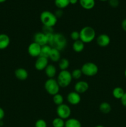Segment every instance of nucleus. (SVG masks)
Listing matches in <instances>:
<instances>
[{
    "mask_svg": "<svg viewBox=\"0 0 126 127\" xmlns=\"http://www.w3.org/2000/svg\"><path fill=\"white\" fill-rule=\"evenodd\" d=\"M46 76L49 78H53L57 73L56 67L53 64H48L44 69Z\"/></svg>",
    "mask_w": 126,
    "mask_h": 127,
    "instance_id": "nucleus-18",
    "label": "nucleus"
},
{
    "mask_svg": "<svg viewBox=\"0 0 126 127\" xmlns=\"http://www.w3.org/2000/svg\"><path fill=\"white\" fill-rule=\"evenodd\" d=\"M64 127H82L80 122L75 118H69L65 122Z\"/></svg>",
    "mask_w": 126,
    "mask_h": 127,
    "instance_id": "nucleus-17",
    "label": "nucleus"
},
{
    "mask_svg": "<svg viewBox=\"0 0 126 127\" xmlns=\"http://www.w3.org/2000/svg\"><path fill=\"white\" fill-rule=\"evenodd\" d=\"M89 88L88 83L85 81H79L74 86L75 91L79 94H83L88 91Z\"/></svg>",
    "mask_w": 126,
    "mask_h": 127,
    "instance_id": "nucleus-12",
    "label": "nucleus"
},
{
    "mask_svg": "<svg viewBox=\"0 0 126 127\" xmlns=\"http://www.w3.org/2000/svg\"><path fill=\"white\" fill-rule=\"evenodd\" d=\"M6 0H0V3H2V2H4Z\"/></svg>",
    "mask_w": 126,
    "mask_h": 127,
    "instance_id": "nucleus-38",
    "label": "nucleus"
},
{
    "mask_svg": "<svg viewBox=\"0 0 126 127\" xmlns=\"http://www.w3.org/2000/svg\"><path fill=\"white\" fill-rule=\"evenodd\" d=\"M35 127H47V124L43 119H38L35 124Z\"/></svg>",
    "mask_w": 126,
    "mask_h": 127,
    "instance_id": "nucleus-29",
    "label": "nucleus"
},
{
    "mask_svg": "<svg viewBox=\"0 0 126 127\" xmlns=\"http://www.w3.org/2000/svg\"><path fill=\"white\" fill-rule=\"evenodd\" d=\"M78 0H69V2L71 4H75L77 3Z\"/></svg>",
    "mask_w": 126,
    "mask_h": 127,
    "instance_id": "nucleus-37",
    "label": "nucleus"
},
{
    "mask_svg": "<svg viewBox=\"0 0 126 127\" xmlns=\"http://www.w3.org/2000/svg\"><path fill=\"white\" fill-rule=\"evenodd\" d=\"M125 93L126 92L124 91L123 88H121V87H116L112 91V95L115 99L121 100L122 96L124 95Z\"/></svg>",
    "mask_w": 126,
    "mask_h": 127,
    "instance_id": "nucleus-21",
    "label": "nucleus"
},
{
    "mask_svg": "<svg viewBox=\"0 0 126 127\" xmlns=\"http://www.w3.org/2000/svg\"><path fill=\"white\" fill-rule=\"evenodd\" d=\"M56 6L59 9H63L67 7L69 4V0H54Z\"/></svg>",
    "mask_w": 126,
    "mask_h": 127,
    "instance_id": "nucleus-25",
    "label": "nucleus"
},
{
    "mask_svg": "<svg viewBox=\"0 0 126 127\" xmlns=\"http://www.w3.org/2000/svg\"><path fill=\"white\" fill-rule=\"evenodd\" d=\"M124 75H125V77L126 78V69H125V71H124Z\"/></svg>",
    "mask_w": 126,
    "mask_h": 127,
    "instance_id": "nucleus-40",
    "label": "nucleus"
},
{
    "mask_svg": "<svg viewBox=\"0 0 126 127\" xmlns=\"http://www.w3.org/2000/svg\"><path fill=\"white\" fill-rule=\"evenodd\" d=\"M41 48H42V46H40L39 44L35 43V42H33L28 47V54L32 57H37L38 58L40 55Z\"/></svg>",
    "mask_w": 126,
    "mask_h": 127,
    "instance_id": "nucleus-8",
    "label": "nucleus"
},
{
    "mask_svg": "<svg viewBox=\"0 0 126 127\" xmlns=\"http://www.w3.org/2000/svg\"><path fill=\"white\" fill-rule=\"evenodd\" d=\"M80 40L84 43H90L96 37V32L93 27L90 26L84 27L80 30Z\"/></svg>",
    "mask_w": 126,
    "mask_h": 127,
    "instance_id": "nucleus-1",
    "label": "nucleus"
},
{
    "mask_svg": "<svg viewBox=\"0 0 126 127\" xmlns=\"http://www.w3.org/2000/svg\"><path fill=\"white\" fill-rule=\"evenodd\" d=\"M10 44V38L7 34H0V50L6 49Z\"/></svg>",
    "mask_w": 126,
    "mask_h": 127,
    "instance_id": "nucleus-15",
    "label": "nucleus"
},
{
    "mask_svg": "<svg viewBox=\"0 0 126 127\" xmlns=\"http://www.w3.org/2000/svg\"><path fill=\"white\" fill-rule=\"evenodd\" d=\"M111 42L109 36L106 33H102L98 36L96 38V43L98 45L101 47H106L109 45Z\"/></svg>",
    "mask_w": 126,
    "mask_h": 127,
    "instance_id": "nucleus-11",
    "label": "nucleus"
},
{
    "mask_svg": "<svg viewBox=\"0 0 126 127\" xmlns=\"http://www.w3.org/2000/svg\"><path fill=\"white\" fill-rule=\"evenodd\" d=\"M14 74L16 78L21 81L26 80L28 76L27 71L23 68H19L16 69L14 72Z\"/></svg>",
    "mask_w": 126,
    "mask_h": 127,
    "instance_id": "nucleus-14",
    "label": "nucleus"
},
{
    "mask_svg": "<svg viewBox=\"0 0 126 127\" xmlns=\"http://www.w3.org/2000/svg\"><path fill=\"white\" fill-rule=\"evenodd\" d=\"M79 3L82 7L86 10L91 9L95 5V0H79Z\"/></svg>",
    "mask_w": 126,
    "mask_h": 127,
    "instance_id": "nucleus-16",
    "label": "nucleus"
},
{
    "mask_svg": "<svg viewBox=\"0 0 126 127\" xmlns=\"http://www.w3.org/2000/svg\"><path fill=\"white\" fill-rule=\"evenodd\" d=\"M48 65V58L43 57H38L35 63V68L38 71H43L45 69Z\"/></svg>",
    "mask_w": 126,
    "mask_h": 127,
    "instance_id": "nucleus-10",
    "label": "nucleus"
},
{
    "mask_svg": "<svg viewBox=\"0 0 126 127\" xmlns=\"http://www.w3.org/2000/svg\"><path fill=\"white\" fill-rule=\"evenodd\" d=\"M40 21L43 26L53 27L58 22V18L51 11H44L40 14Z\"/></svg>",
    "mask_w": 126,
    "mask_h": 127,
    "instance_id": "nucleus-2",
    "label": "nucleus"
},
{
    "mask_svg": "<svg viewBox=\"0 0 126 127\" xmlns=\"http://www.w3.org/2000/svg\"><path fill=\"white\" fill-rule=\"evenodd\" d=\"M109 4L112 7H117L119 4V0H108Z\"/></svg>",
    "mask_w": 126,
    "mask_h": 127,
    "instance_id": "nucleus-32",
    "label": "nucleus"
},
{
    "mask_svg": "<svg viewBox=\"0 0 126 127\" xmlns=\"http://www.w3.org/2000/svg\"><path fill=\"white\" fill-rule=\"evenodd\" d=\"M4 110H3L2 108L0 107V121H2V120L4 119Z\"/></svg>",
    "mask_w": 126,
    "mask_h": 127,
    "instance_id": "nucleus-35",
    "label": "nucleus"
},
{
    "mask_svg": "<svg viewBox=\"0 0 126 127\" xmlns=\"http://www.w3.org/2000/svg\"><path fill=\"white\" fill-rule=\"evenodd\" d=\"M121 27H122L123 31H124L125 32H126V19H124L122 21Z\"/></svg>",
    "mask_w": 126,
    "mask_h": 127,
    "instance_id": "nucleus-36",
    "label": "nucleus"
},
{
    "mask_svg": "<svg viewBox=\"0 0 126 127\" xmlns=\"http://www.w3.org/2000/svg\"><path fill=\"white\" fill-rule=\"evenodd\" d=\"M53 102L56 104V105H61L63 104V102H64V98H63V95L60 94H56L54 95H53Z\"/></svg>",
    "mask_w": 126,
    "mask_h": 127,
    "instance_id": "nucleus-27",
    "label": "nucleus"
},
{
    "mask_svg": "<svg viewBox=\"0 0 126 127\" xmlns=\"http://www.w3.org/2000/svg\"><path fill=\"white\" fill-rule=\"evenodd\" d=\"M99 1H107L108 0H99Z\"/></svg>",
    "mask_w": 126,
    "mask_h": 127,
    "instance_id": "nucleus-41",
    "label": "nucleus"
},
{
    "mask_svg": "<svg viewBox=\"0 0 126 127\" xmlns=\"http://www.w3.org/2000/svg\"><path fill=\"white\" fill-rule=\"evenodd\" d=\"M84 47H85V43L80 39L74 41L72 44L73 50L77 53H80V52H82L84 49Z\"/></svg>",
    "mask_w": 126,
    "mask_h": 127,
    "instance_id": "nucleus-20",
    "label": "nucleus"
},
{
    "mask_svg": "<svg viewBox=\"0 0 126 127\" xmlns=\"http://www.w3.org/2000/svg\"><path fill=\"white\" fill-rule=\"evenodd\" d=\"M53 27H48V26H43V33L44 34H49V33H54V31L53 29Z\"/></svg>",
    "mask_w": 126,
    "mask_h": 127,
    "instance_id": "nucleus-31",
    "label": "nucleus"
},
{
    "mask_svg": "<svg viewBox=\"0 0 126 127\" xmlns=\"http://www.w3.org/2000/svg\"><path fill=\"white\" fill-rule=\"evenodd\" d=\"M44 89L46 91L51 95H54L58 94L60 89V86L58 81L53 78H49L44 83Z\"/></svg>",
    "mask_w": 126,
    "mask_h": 127,
    "instance_id": "nucleus-5",
    "label": "nucleus"
},
{
    "mask_svg": "<svg viewBox=\"0 0 126 127\" xmlns=\"http://www.w3.org/2000/svg\"><path fill=\"white\" fill-rule=\"evenodd\" d=\"M56 114L58 117L63 120H67L70 117V114H71V110L69 105L63 104L57 107Z\"/></svg>",
    "mask_w": 126,
    "mask_h": 127,
    "instance_id": "nucleus-7",
    "label": "nucleus"
},
{
    "mask_svg": "<svg viewBox=\"0 0 126 127\" xmlns=\"http://www.w3.org/2000/svg\"><path fill=\"white\" fill-rule=\"evenodd\" d=\"M121 104H122L124 107H126V93H125L124 95L122 96V97L121 99Z\"/></svg>",
    "mask_w": 126,
    "mask_h": 127,
    "instance_id": "nucleus-33",
    "label": "nucleus"
},
{
    "mask_svg": "<svg viewBox=\"0 0 126 127\" xmlns=\"http://www.w3.org/2000/svg\"><path fill=\"white\" fill-rule=\"evenodd\" d=\"M67 100L71 105H78L81 101V97H80V94L77 92H70L67 95Z\"/></svg>",
    "mask_w": 126,
    "mask_h": 127,
    "instance_id": "nucleus-9",
    "label": "nucleus"
},
{
    "mask_svg": "<svg viewBox=\"0 0 126 127\" xmlns=\"http://www.w3.org/2000/svg\"><path fill=\"white\" fill-rule=\"evenodd\" d=\"M70 38L72 40L76 41L80 39V33L78 31H73L70 33Z\"/></svg>",
    "mask_w": 126,
    "mask_h": 127,
    "instance_id": "nucleus-30",
    "label": "nucleus"
},
{
    "mask_svg": "<svg viewBox=\"0 0 126 127\" xmlns=\"http://www.w3.org/2000/svg\"><path fill=\"white\" fill-rule=\"evenodd\" d=\"M49 58L54 62H58L61 59V54L60 51L54 48H52L51 50L50 54H49Z\"/></svg>",
    "mask_w": 126,
    "mask_h": 127,
    "instance_id": "nucleus-19",
    "label": "nucleus"
},
{
    "mask_svg": "<svg viewBox=\"0 0 126 127\" xmlns=\"http://www.w3.org/2000/svg\"><path fill=\"white\" fill-rule=\"evenodd\" d=\"M67 45V40L65 36L60 33H54L53 39L50 45L52 48H54L59 51H62L64 50Z\"/></svg>",
    "mask_w": 126,
    "mask_h": 127,
    "instance_id": "nucleus-3",
    "label": "nucleus"
},
{
    "mask_svg": "<svg viewBox=\"0 0 126 127\" xmlns=\"http://www.w3.org/2000/svg\"><path fill=\"white\" fill-rule=\"evenodd\" d=\"M69 61L67 58H61L60 60L58 62V66H59V69L61 71L67 70V68L69 66Z\"/></svg>",
    "mask_w": 126,
    "mask_h": 127,
    "instance_id": "nucleus-24",
    "label": "nucleus"
},
{
    "mask_svg": "<svg viewBox=\"0 0 126 127\" xmlns=\"http://www.w3.org/2000/svg\"><path fill=\"white\" fill-rule=\"evenodd\" d=\"M95 127H105L103 126V125H97V126H96Z\"/></svg>",
    "mask_w": 126,
    "mask_h": 127,
    "instance_id": "nucleus-39",
    "label": "nucleus"
},
{
    "mask_svg": "<svg viewBox=\"0 0 126 127\" xmlns=\"http://www.w3.org/2000/svg\"><path fill=\"white\" fill-rule=\"evenodd\" d=\"M33 42L39 44L42 47L48 44V40H47L46 35L43 32L36 33L33 36Z\"/></svg>",
    "mask_w": 126,
    "mask_h": 127,
    "instance_id": "nucleus-13",
    "label": "nucleus"
},
{
    "mask_svg": "<svg viewBox=\"0 0 126 127\" xmlns=\"http://www.w3.org/2000/svg\"><path fill=\"white\" fill-rule=\"evenodd\" d=\"M52 125L53 127H64L65 121L59 117H56L52 122Z\"/></svg>",
    "mask_w": 126,
    "mask_h": 127,
    "instance_id": "nucleus-26",
    "label": "nucleus"
},
{
    "mask_svg": "<svg viewBox=\"0 0 126 127\" xmlns=\"http://www.w3.org/2000/svg\"><path fill=\"white\" fill-rule=\"evenodd\" d=\"M82 74L83 73L81 69H75L71 73L72 79H79L82 77Z\"/></svg>",
    "mask_w": 126,
    "mask_h": 127,
    "instance_id": "nucleus-28",
    "label": "nucleus"
},
{
    "mask_svg": "<svg viewBox=\"0 0 126 127\" xmlns=\"http://www.w3.org/2000/svg\"><path fill=\"white\" fill-rule=\"evenodd\" d=\"M99 109L103 114H107L111 111V106L107 102H103L100 104Z\"/></svg>",
    "mask_w": 126,
    "mask_h": 127,
    "instance_id": "nucleus-22",
    "label": "nucleus"
},
{
    "mask_svg": "<svg viewBox=\"0 0 126 127\" xmlns=\"http://www.w3.org/2000/svg\"><path fill=\"white\" fill-rule=\"evenodd\" d=\"M83 74L86 76L91 77L96 75L98 72V67L95 63L87 62L82 65L81 68Z\"/></svg>",
    "mask_w": 126,
    "mask_h": 127,
    "instance_id": "nucleus-6",
    "label": "nucleus"
},
{
    "mask_svg": "<svg viewBox=\"0 0 126 127\" xmlns=\"http://www.w3.org/2000/svg\"><path fill=\"white\" fill-rule=\"evenodd\" d=\"M54 14H55V16H56L57 18H58V17H61L62 15L63 14V11H62V9H58L56 11V12L54 13Z\"/></svg>",
    "mask_w": 126,
    "mask_h": 127,
    "instance_id": "nucleus-34",
    "label": "nucleus"
},
{
    "mask_svg": "<svg viewBox=\"0 0 126 127\" xmlns=\"http://www.w3.org/2000/svg\"><path fill=\"white\" fill-rule=\"evenodd\" d=\"M51 49L52 47L48 44L42 46V48H41V52L40 57H43L47 58H49V54H50Z\"/></svg>",
    "mask_w": 126,
    "mask_h": 127,
    "instance_id": "nucleus-23",
    "label": "nucleus"
},
{
    "mask_svg": "<svg viewBox=\"0 0 126 127\" xmlns=\"http://www.w3.org/2000/svg\"><path fill=\"white\" fill-rule=\"evenodd\" d=\"M56 80L60 88H66L70 85L72 80L71 73L67 70L61 71Z\"/></svg>",
    "mask_w": 126,
    "mask_h": 127,
    "instance_id": "nucleus-4",
    "label": "nucleus"
}]
</instances>
